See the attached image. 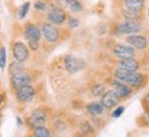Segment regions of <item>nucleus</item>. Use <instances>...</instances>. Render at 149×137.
Masks as SVG:
<instances>
[{"mask_svg":"<svg viewBox=\"0 0 149 137\" xmlns=\"http://www.w3.org/2000/svg\"><path fill=\"white\" fill-rule=\"evenodd\" d=\"M38 26L41 30V38L44 40V43L49 44V45L58 44L59 41H62L66 37V33L60 27L48 22V21H41L38 23Z\"/></svg>","mask_w":149,"mask_h":137,"instance_id":"f257e3e1","label":"nucleus"},{"mask_svg":"<svg viewBox=\"0 0 149 137\" xmlns=\"http://www.w3.org/2000/svg\"><path fill=\"white\" fill-rule=\"evenodd\" d=\"M112 77L116 78L118 81L125 82L133 89H141L146 84V75L140 71H134V73H127V71H120L118 68H113Z\"/></svg>","mask_w":149,"mask_h":137,"instance_id":"f03ea898","label":"nucleus"},{"mask_svg":"<svg viewBox=\"0 0 149 137\" xmlns=\"http://www.w3.org/2000/svg\"><path fill=\"white\" fill-rule=\"evenodd\" d=\"M51 108L49 107H45V106H40L32 111V114L26 118V126L29 128V130L37 128V126H42V125H47L48 121L51 119Z\"/></svg>","mask_w":149,"mask_h":137,"instance_id":"7ed1b4c3","label":"nucleus"},{"mask_svg":"<svg viewBox=\"0 0 149 137\" xmlns=\"http://www.w3.org/2000/svg\"><path fill=\"white\" fill-rule=\"evenodd\" d=\"M62 68H63L64 71L70 75H74V74H78L79 71L82 70H85L86 68V63L84 59H79L77 56H74V55H66L63 56L62 59Z\"/></svg>","mask_w":149,"mask_h":137,"instance_id":"20e7f679","label":"nucleus"},{"mask_svg":"<svg viewBox=\"0 0 149 137\" xmlns=\"http://www.w3.org/2000/svg\"><path fill=\"white\" fill-rule=\"evenodd\" d=\"M142 23L141 21H123V22L115 23L111 29L112 34L122 36V34H133V33H141L142 32Z\"/></svg>","mask_w":149,"mask_h":137,"instance_id":"39448f33","label":"nucleus"},{"mask_svg":"<svg viewBox=\"0 0 149 137\" xmlns=\"http://www.w3.org/2000/svg\"><path fill=\"white\" fill-rule=\"evenodd\" d=\"M36 81V75H34V71L32 70H23L21 73H17V74H13L10 75V87L13 89L14 92L19 89L23 85H29V84H33Z\"/></svg>","mask_w":149,"mask_h":137,"instance_id":"423d86ee","label":"nucleus"},{"mask_svg":"<svg viewBox=\"0 0 149 137\" xmlns=\"http://www.w3.org/2000/svg\"><path fill=\"white\" fill-rule=\"evenodd\" d=\"M113 64H115V68L120 70V71H127V73H134V71H138L141 68V62L136 59V56L116 58Z\"/></svg>","mask_w":149,"mask_h":137,"instance_id":"0eeeda50","label":"nucleus"},{"mask_svg":"<svg viewBox=\"0 0 149 137\" xmlns=\"http://www.w3.org/2000/svg\"><path fill=\"white\" fill-rule=\"evenodd\" d=\"M11 52H13L14 59L22 62V63L27 62L30 58V50H29L27 44H25L23 41H11Z\"/></svg>","mask_w":149,"mask_h":137,"instance_id":"6e6552de","label":"nucleus"},{"mask_svg":"<svg viewBox=\"0 0 149 137\" xmlns=\"http://www.w3.org/2000/svg\"><path fill=\"white\" fill-rule=\"evenodd\" d=\"M15 93V97H17V101H18L19 104H27V103H30V101L36 97L37 95V88L32 84H29V85H23L19 89L14 92Z\"/></svg>","mask_w":149,"mask_h":137,"instance_id":"1a4fd4ad","label":"nucleus"},{"mask_svg":"<svg viewBox=\"0 0 149 137\" xmlns=\"http://www.w3.org/2000/svg\"><path fill=\"white\" fill-rule=\"evenodd\" d=\"M47 21L51 23H54L56 26H62L63 23H66V19H67V13L66 10L62 8V7H58V6H54L52 8H49L45 13Z\"/></svg>","mask_w":149,"mask_h":137,"instance_id":"9d476101","label":"nucleus"},{"mask_svg":"<svg viewBox=\"0 0 149 137\" xmlns=\"http://www.w3.org/2000/svg\"><path fill=\"white\" fill-rule=\"evenodd\" d=\"M108 81V84L112 87L113 92L118 95V97L120 99V100H126V99H129L131 95H133V88L129 87L127 84H125V82H120L118 81L116 78H108L107 80Z\"/></svg>","mask_w":149,"mask_h":137,"instance_id":"9b49d317","label":"nucleus"},{"mask_svg":"<svg viewBox=\"0 0 149 137\" xmlns=\"http://www.w3.org/2000/svg\"><path fill=\"white\" fill-rule=\"evenodd\" d=\"M126 44L131 45L136 51H145L148 47V38L141 33H133V34H127Z\"/></svg>","mask_w":149,"mask_h":137,"instance_id":"f8f14e48","label":"nucleus"},{"mask_svg":"<svg viewBox=\"0 0 149 137\" xmlns=\"http://www.w3.org/2000/svg\"><path fill=\"white\" fill-rule=\"evenodd\" d=\"M119 101H120V99H119L118 95L113 92V89H108V91H105L103 95H101L100 103H101V106L104 107V110H112L119 104Z\"/></svg>","mask_w":149,"mask_h":137,"instance_id":"ddd939ff","label":"nucleus"},{"mask_svg":"<svg viewBox=\"0 0 149 137\" xmlns=\"http://www.w3.org/2000/svg\"><path fill=\"white\" fill-rule=\"evenodd\" d=\"M23 36L27 40H41V30L38 23L34 22H26L23 25Z\"/></svg>","mask_w":149,"mask_h":137,"instance_id":"4468645a","label":"nucleus"},{"mask_svg":"<svg viewBox=\"0 0 149 137\" xmlns=\"http://www.w3.org/2000/svg\"><path fill=\"white\" fill-rule=\"evenodd\" d=\"M137 51L129 44H113L112 47V55L115 58H130L136 56Z\"/></svg>","mask_w":149,"mask_h":137,"instance_id":"2eb2a0df","label":"nucleus"},{"mask_svg":"<svg viewBox=\"0 0 149 137\" xmlns=\"http://www.w3.org/2000/svg\"><path fill=\"white\" fill-rule=\"evenodd\" d=\"M51 130L55 133H63L67 130V122L64 121L60 115H51Z\"/></svg>","mask_w":149,"mask_h":137,"instance_id":"dca6fc26","label":"nucleus"},{"mask_svg":"<svg viewBox=\"0 0 149 137\" xmlns=\"http://www.w3.org/2000/svg\"><path fill=\"white\" fill-rule=\"evenodd\" d=\"M85 108L86 113L91 117H93V118H99V117H101L104 114V107L101 106L100 101H91V103H88L85 106Z\"/></svg>","mask_w":149,"mask_h":137,"instance_id":"f3484780","label":"nucleus"},{"mask_svg":"<svg viewBox=\"0 0 149 137\" xmlns=\"http://www.w3.org/2000/svg\"><path fill=\"white\" fill-rule=\"evenodd\" d=\"M120 17L126 21H142L144 19V11H134L123 7L120 10Z\"/></svg>","mask_w":149,"mask_h":137,"instance_id":"a211bd4d","label":"nucleus"},{"mask_svg":"<svg viewBox=\"0 0 149 137\" xmlns=\"http://www.w3.org/2000/svg\"><path fill=\"white\" fill-rule=\"evenodd\" d=\"M123 7L134 11H144L145 0H122Z\"/></svg>","mask_w":149,"mask_h":137,"instance_id":"6ab92c4d","label":"nucleus"},{"mask_svg":"<svg viewBox=\"0 0 149 137\" xmlns=\"http://www.w3.org/2000/svg\"><path fill=\"white\" fill-rule=\"evenodd\" d=\"M54 6H55V3L52 0H36L33 7H34V10H36L37 13H47Z\"/></svg>","mask_w":149,"mask_h":137,"instance_id":"aec40b11","label":"nucleus"},{"mask_svg":"<svg viewBox=\"0 0 149 137\" xmlns=\"http://www.w3.org/2000/svg\"><path fill=\"white\" fill-rule=\"evenodd\" d=\"M30 134L34 137H51L54 134V132L51 130V128L42 125V126H37V128L32 129V130H30Z\"/></svg>","mask_w":149,"mask_h":137,"instance_id":"412c9836","label":"nucleus"},{"mask_svg":"<svg viewBox=\"0 0 149 137\" xmlns=\"http://www.w3.org/2000/svg\"><path fill=\"white\" fill-rule=\"evenodd\" d=\"M107 89H105V85H104L103 82H95V84H92L91 87H89V92H91L92 97H101V95Z\"/></svg>","mask_w":149,"mask_h":137,"instance_id":"4be33fe9","label":"nucleus"},{"mask_svg":"<svg viewBox=\"0 0 149 137\" xmlns=\"http://www.w3.org/2000/svg\"><path fill=\"white\" fill-rule=\"evenodd\" d=\"M78 128H79V133H81L82 136H89V134H95L96 133L95 126L89 121H82Z\"/></svg>","mask_w":149,"mask_h":137,"instance_id":"5701e85b","label":"nucleus"},{"mask_svg":"<svg viewBox=\"0 0 149 137\" xmlns=\"http://www.w3.org/2000/svg\"><path fill=\"white\" fill-rule=\"evenodd\" d=\"M23 70H26V67H25V63H22V62H18V60H15V59H14L13 62L8 64V73H10V75L17 74V73H21V71H23Z\"/></svg>","mask_w":149,"mask_h":137,"instance_id":"b1692460","label":"nucleus"},{"mask_svg":"<svg viewBox=\"0 0 149 137\" xmlns=\"http://www.w3.org/2000/svg\"><path fill=\"white\" fill-rule=\"evenodd\" d=\"M67 8L71 13H82L84 11V4L79 0H67Z\"/></svg>","mask_w":149,"mask_h":137,"instance_id":"393cba45","label":"nucleus"},{"mask_svg":"<svg viewBox=\"0 0 149 137\" xmlns=\"http://www.w3.org/2000/svg\"><path fill=\"white\" fill-rule=\"evenodd\" d=\"M30 4H32V3L26 1V3H23V4L21 6V8H19V13H18V18H19V19L26 18L27 13H29V10H30Z\"/></svg>","mask_w":149,"mask_h":137,"instance_id":"a878e982","label":"nucleus"},{"mask_svg":"<svg viewBox=\"0 0 149 137\" xmlns=\"http://www.w3.org/2000/svg\"><path fill=\"white\" fill-rule=\"evenodd\" d=\"M7 64V51L4 47H0V68L4 70Z\"/></svg>","mask_w":149,"mask_h":137,"instance_id":"bb28decb","label":"nucleus"},{"mask_svg":"<svg viewBox=\"0 0 149 137\" xmlns=\"http://www.w3.org/2000/svg\"><path fill=\"white\" fill-rule=\"evenodd\" d=\"M27 47L29 50H32L33 52H38L40 51V41L38 40H27Z\"/></svg>","mask_w":149,"mask_h":137,"instance_id":"cd10ccee","label":"nucleus"},{"mask_svg":"<svg viewBox=\"0 0 149 137\" xmlns=\"http://www.w3.org/2000/svg\"><path fill=\"white\" fill-rule=\"evenodd\" d=\"M66 22H67V26L70 27V29H75V27L79 26V19L74 18V17H67V19H66Z\"/></svg>","mask_w":149,"mask_h":137,"instance_id":"c85d7f7f","label":"nucleus"},{"mask_svg":"<svg viewBox=\"0 0 149 137\" xmlns=\"http://www.w3.org/2000/svg\"><path fill=\"white\" fill-rule=\"evenodd\" d=\"M123 111H125V106H116L115 110L112 111L111 117H112V118H119V117L123 114Z\"/></svg>","mask_w":149,"mask_h":137,"instance_id":"c756f323","label":"nucleus"},{"mask_svg":"<svg viewBox=\"0 0 149 137\" xmlns=\"http://www.w3.org/2000/svg\"><path fill=\"white\" fill-rule=\"evenodd\" d=\"M6 103H7V95H6L4 91H1V89H0V110L4 107Z\"/></svg>","mask_w":149,"mask_h":137,"instance_id":"7c9ffc66","label":"nucleus"},{"mask_svg":"<svg viewBox=\"0 0 149 137\" xmlns=\"http://www.w3.org/2000/svg\"><path fill=\"white\" fill-rule=\"evenodd\" d=\"M55 3V6L62 7V8H67V0H52Z\"/></svg>","mask_w":149,"mask_h":137,"instance_id":"2f4dec72","label":"nucleus"},{"mask_svg":"<svg viewBox=\"0 0 149 137\" xmlns=\"http://www.w3.org/2000/svg\"><path fill=\"white\" fill-rule=\"evenodd\" d=\"M17 122H18V126H22V125H23V122H22V119L19 118V117H18V118H17Z\"/></svg>","mask_w":149,"mask_h":137,"instance_id":"473e14b6","label":"nucleus"},{"mask_svg":"<svg viewBox=\"0 0 149 137\" xmlns=\"http://www.w3.org/2000/svg\"><path fill=\"white\" fill-rule=\"evenodd\" d=\"M1 123H3V115H1V111H0V126H1Z\"/></svg>","mask_w":149,"mask_h":137,"instance_id":"72a5a7b5","label":"nucleus"},{"mask_svg":"<svg viewBox=\"0 0 149 137\" xmlns=\"http://www.w3.org/2000/svg\"><path fill=\"white\" fill-rule=\"evenodd\" d=\"M148 19H149V8H148Z\"/></svg>","mask_w":149,"mask_h":137,"instance_id":"f704fd0d","label":"nucleus"}]
</instances>
